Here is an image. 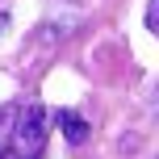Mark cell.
<instances>
[{
	"label": "cell",
	"instance_id": "6da1fadb",
	"mask_svg": "<svg viewBox=\"0 0 159 159\" xmlns=\"http://www.w3.org/2000/svg\"><path fill=\"white\" fill-rule=\"evenodd\" d=\"M13 155L17 159H38L42 147H46V109L38 101H30L21 113L13 117Z\"/></svg>",
	"mask_w": 159,
	"mask_h": 159
},
{
	"label": "cell",
	"instance_id": "7a4b0ae2",
	"mask_svg": "<svg viewBox=\"0 0 159 159\" xmlns=\"http://www.w3.org/2000/svg\"><path fill=\"white\" fill-rule=\"evenodd\" d=\"M59 126H63L67 143H84V138H88V121L80 117L75 109H63V113H59Z\"/></svg>",
	"mask_w": 159,
	"mask_h": 159
},
{
	"label": "cell",
	"instance_id": "3957f363",
	"mask_svg": "<svg viewBox=\"0 0 159 159\" xmlns=\"http://www.w3.org/2000/svg\"><path fill=\"white\" fill-rule=\"evenodd\" d=\"M0 159H17V155H13V151H4V155H0Z\"/></svg>",
	"mask_w": 159,
	"mask_h": 159
}]
</instances>
